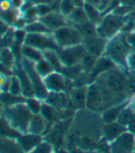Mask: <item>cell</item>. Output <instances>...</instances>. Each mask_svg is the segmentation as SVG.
Wrapping results in <instances>:
<instances>
[{"label": "cell", "mask_w": 135, "mask_h": 153, "mask_svg": "<svg viewBox=\"0 0 135 153\" xmlns=\"http://www.w3.org/2000/svg\"><path fill=\"white\" fill-rule=\"evenodd\" d=\"M10 126L19 133H27L30 121L33 116L26 103H18L9 106H5L2 115Z\"/></svg>", "instance_id": "1"}, {"label": "cell", "mask_w": 135, "mask_h": 153, "mask_svg": "<svg viewBox=\"0 0 135 153\" xmlns=\"http://www.w3.org/2000/svg\"><path fill=\"white\" fill-rule=\"evenodd\" d=\"M129 46L126 38L117 34L107 42L104 55L115 64L127 66V57L130 53Z\"/></svg>", "instance_id": "2"}, {"label": "cell", "mask_w": 135, "mask_h": 153, "mask_svg": "<svg viewBox=\"0 0 135 153\" xmlns=\"http://www.w3.org/2000/svg\"><path fill=\"white\" fill-rule=\"evenodd\" d=\"M124 23L123 16L110 12L104 16L101 21L98 24V35L106 39H110L119 33V31L124 27Z\"/></svg>", "instance_id": "3"}, {"label": "cell", "mask_w": 135, "mask_h": 153, "mask_svg": "<svg viewBox=\"0 0 135 153\" xmlns=\"http://www.w3.org/2000/svg\"><path fill=\"white\" fill-rule=\"evenodd\" d=\"M52 35L59 49L82 44L84 40L82 34L77 30V27L70 25L60 27L55 31H53Z\"/></svg>", "instance_id": "4"}, {"label": "cell", "mask_w": 135, "mask_h": 153, "mask_svg": "<svg viewBox=\"0 0 135 153\" xmlns=\"http://www.w3.org/2000/svg\"><path fill=\"white\" fill-rule=\"evenodd\" d=\"M20 63L25 70V72L27 73V74L29 75V78L31 82L33 91H34V96H36L40 100L44 101L46 99L49 92L45 87L43 78L36 71L35 62L21 57Z\"/></svg>", "instance_id": "5"}, {"label": "cell", "mask_w": 135, "mask_h": 153, "mask_svg": "<svg viewBox=\"0 0 135 153\" xmlns=\"http://www.w3.org/2000/svg\"><path fill=\"white\" fill-rule=\"evenodd\" d=\"M103 74L105 78L106 89L107 92L110 93L111 95H119L126 91L128 80L121 72L110 69V70L107 71Z\"/></svg>", "instance_id": "6"}, {"label": "cell", "mask_w": 135, "mask_h": 153, "mask_svg": "<svg viewBox=\"0 0 135 153\" xmlns=\"http://www.w3.org/2000/svg\"><path fill=\"white\" fill-rule=\"evenodd\" d=\"M58 54L63 65L64 67H71L81 63V61L87 54V50L82 43L75 46L59 49Z\"/></svg>", "instance_id": "7"}, {"label": "cell", "mask_w": 135, "mask_h": 153, "mask_svg": "<svg viewBox=\"0 0 135 153\" xmlns=\"http://www.w3.org/2000/svg\"><path fill=\"white\" fill-rule=\"evenodd\" d=\"M24 44L35 47L42 51L47 50H59L52 33H27Z\"/></svg>", "instance_id": "8"}, {"label": "cell", "mask_w": 135, "mask_h": 153, "mask_svg": "<svg viewBox=\"0 0 135 153\" xmlns=\"http://www.w3.org/2000/svg\"><path fill=\"white\" fill-rule=\"evenodd\" d=\"M135 147V134L126 130L117 138L110 142V150L112 152H131Z\"/></svg>", "instance_id": "9"}, {"label": "cell", "mask_w": 135, "mask_h": 153, "mask_svg": "<svg viewBox=\"0 0 135 153\" xmlns=\"http://www.w3.org/2000/svg\"><path fill=\"white\" fill-rule=\"evenodd\" d=\"M107 42V41L106 39L98 35L95 37L84 39L83 40V44L87 50V52L94 55V56H96L98 58L104 54Z\"/></svg>", "instance_id": "10"}, {"label": "cell", "mask_w": 135, "mask_h": 153, "mask_svg": "<svg viewBox=\"0 0 135 153\" xmlns=\"http://www.w3.org/2000/svg\"><path fill=\"white\" fill-rule=\"evenodd\" d=\"M39 20L42 21L51 32L55 31L62 27L69 25L66 18L59 11H51L47 15L39 18Z\"/></svg>", "instance_id": "11"}, {"label": "cell", "mask_w": 135, "mask_h": 153, "mask_svg": "<svg viewBox=\"0 0 135 153\" xmlns=\"http://www.w3.org/2000/svg\"><path fill=\"white\" fill-rule=\"evenodd\" d=\"M103 93L98 85L93 83L87 91V108L90 111H97L103 105Z\"/></svg>", "instance_id": "12"}, {"label": "cell", "mask_w": 135, "mask_h": 153, "mask_svg": "<svg viewBox=\"0 0 135 153\" xmlns=\"http://www.w3.org/2000/svg\"><path fill=\"white\" fill-rule=\"evenodd\" d=\"M43 82L48 92L60 93L65 89V78L60 72H52L43 78Z\"/></svg>", "instance_id": "13"}, {"label": "cell", "mask_w": 135, "mask_h": 153, "mask_svg": "<svg viewBox=\"0 0 135 153\" xmlns=\"http://www.w3.org/2000/svg\"><path fill=\"white\" fill-rule=\"evenodd\" d=\"M17 140L21 147L23 152H32L39 143L42 142L43 136L34 135L31 133H23L17 138Z\"/></svg>", "instance_id": "14"}, {"label": "cell", "mask_w": 135, "mask_h": 153, "mask_svg": "<svg viewBox=\"0 0 135 153\" xmlns=\"http://www.w3.org/2000/svg\"><path fill=\"white\" fill-rule=\"evenodd\" d=\"M13 70L15 71L14 74H16L18 75V77L19 78L21 87H22V94L26 97V98L27 97L34 96V91H33L31 82L29 78V75L27 74V73L23 69L21 63L19 62V65L16 64L15 67L13 68Z\"/></svg>", "instance_id": "15"}, {"label": "cell", "mask_w": 135, "mask_h": 153, "mask_svg": "<svg viewBox=\"0 0 135 153\" xmlns=\"http://www.w3.org/2000/svg\"><path fill=\"white\" fill-rule=\"evenodd\" d=\"M127 128L121 126L118 122H113L110 124H105L104 126V137L107 141L112 142L121 133L125 132Z\"/></svg>", "instance_id": "16"}, {"label": "cell", "mask_w": 135, "mask_h": 153, "mask_svg": "<svg viewBox=\"0 0 135 153\" xmlns=\"http://www.w3.org/2000/svg\"><path fill=\"white\" fill-rule=\"evenodd\" d=\"M46 123L47 121L40 116V114L33 115L28 128V133L43 136L46 130Z\"/></svg>", "instance_id": "17"}, {"label": "cell", "mask_w": 135, "mask_h": 153, "mask_svg": "<svg viewBox=\"0 0 135 153\" xmlns=\"http://www.w3.org/2000/svg\"><path fill=\"white\" fill-rule=\"evenodd\" d=\"M0 152H23L17 138L0 136Z\"/></svg>", "instance_id": "18"}, {"label": "cell", "mask_w": 135, "mask_h": 153, "mask_svg": "<svg viewBox=\"0 0 135 153\" xmlns=\"http://www.w3.org/2000/svg\"><path fill=\"white\" fill-rule=\"evenodd\" d=\"M87 91L86 88H75L70 93V99L77 108L87 107Z\"/></svg>", "instance_id": "19"}, {"label": "cell", "mask_w": 135, "mask_h": 153, "mask_svg": "<svg viewBox=\"0 0 135 153\" xmlns=\"http://www.w3.org/2000/svg\"><path fill=\"white\" fill-rule=\"evenodd\" d=\"M20 54H21V57L28 59L31 62H38L40 59L43 58V52L30 45H27V44H22L21 46V50H20Z\"/></svg>", "instance_id": "20"}, {"label": "cell", "mask_w": 135, "mask_h": 153, "mask_svg": "<svg viewBox=\"0 0 135 153\" xmlns=\"http://www.w3.org/2000/svg\"><path fill=\"white\" fill-rule=\"evenodd\" d=\"M126 105H128L126 103H122V104H119L116 105L109 109L105 110V112L102 114V121L104 124H110V123H113V122H117L118 117L119 115V113L121 112Z\"/></svg>", "instance_id": "21"}, {"label": "cell", "mask_w": 135, "mask_h": 153, "mask_svg": "<svg viewBox=\"0 0 135 153\" xmlns=\"http://www.w3.org/2000/svg\"><path fill=\"white\" fill-rule=\"evenodd\" d=\"M44 102L51 105L56 109L63 108L66 105V95L63 94V92H60V93L49 92Z\"/></svg>", "instance_id": "22"}, {"label": "cell", "mask_w": 135, "mask_h": 153, "mask_svg": "<svg viewBox=\"0 0 135 153\" xmlns=\"http://www.w3.org/2000/svg\"><path fill=\"white\" fill-rule=\"evenodd\" d=\"M43 57L50 62V64L54 69L55 72H60L62 73L63 70V65L60 60L58 51L55 50H47L43 51Z\"/></svg>", "instance_id": "23"}, {"label": "cell", "mask_w": 135, "mask_h": 153, "mask_svg": "<svg viewBox=\"0 0 135 153\" xmlns=\"http://www.w3.org/2000/svg\"><path fill=\"white\" fill-rule=\"evenodd\" d=\"M66 19L68 21V24H73L72 26H78L89 20L84 7H75V10L66 18Z\"/></svg>", "instance_id": "24"}, {"label": "cell", "mask_w": 135, "mask_h": 153, "mask_svg": "<svg viewBox=\"0 0 135 153\" xmlns=\"http://www.w3.org/2000/svg\"><path fill=\"white\" fill-rule=\"evenodd\" d=\"M26 101L24 95H16L9 92H1L0 93V102L4 106H9L18 103H23Z\"/></svg>", "instance_id": "25"}, {"label": "cell", "mask_w": 135, "mask_h": 153, "mask_svg": "<svg viewBox=\"0 0 135 153\" xmlns=\"http://www.w3.org/2000/svg\"><path fill=\"white\" fill-rule=\"evenodd\" d=\"M97 26H98V24L88 20L87 22H86L84 24L75 26V27H77V30L80 31L81 34H82L83 38L87 39V38H91V37L98 36Z\"/></svg>", "instance_id": "26"}, {"label": "cell", "mask_w": 135, "mask_h": 153, "mask_svg": "<svg viewBox=\"0 0 135 153\" xmlns=\"http://www.w3.org/2000/svg\"><path fill=\"white\" fill-rule=\"evenodd\" d=\"M20 134L21 133L15 130L10 126V124L3 116H0V136L18 138Z\"/></svg>", "instance_id": "27"}, {"label": "cell", "mask_w": 135, "mask_h": 153, "mask_svg": "<svg viewBox=\"0 0 135 153\" xmlns=\"http://www.w3.org/2000/svg\"><path fill=\"white\" fill-rule=\"evenodd\" d=\"M0 62L13 70V68L16 65L14 51L10 48H3L0 51Z\"/></svg>", "instance_id": "28"}, {"label": "cell", "mask_w": 135, "mask_h": 153, "mask_svg": "<svg viewBox=\"0 0 135 153\" xmlns=\"http://www.w3.org/2000/svg\"><path fill=\"white\" fill-rule=\"evenodd\" d=\"M84 9L87 13V16L89 21L98 24L101 21V19H103V17L101 15V10L95 6L86 2V4L84 6Z\"/></svg>", "instance_id": "29"}, {"label": "cell", "mask_w": 135, "mask_h": 153, "mask_svg": "<svg viewBox=\"0 0 135 153\" xmlns=\"http://www.w3.org/2000/svg\"><path fill=\"white\" fill-rule=\"evenodd\" d=\"M22 16V12L20 9L12 7L11 9L7 10V11H4V12H0V19H3L4 21H6L9 26H13V24L15 23V21L20 17Z\"/></svg>", "instance_id": "30"}, {"label": "cell", "mask_w": 135, "mask_h": 153, "mask_svg": "<svg viewBox=\"0 0 135 153\" xmlns=\"http://www.w3.org/2000/svg\"><path fill=\"white\" fill-rule=\"evenodd\" d=\"M24 30L27 33H52L48 27L39 19L36 21L28 23Z\"/></svg>", "instance_id": "31"}, {"label": "cell", "mask_w": 135, "mask_h": 153, "mask_svg": "<svg viewBox=\"0 0 135 153\" xmlns=\"http://www.w3.org/2000/svg\"><path fill=\"white\" fill-rule=\"evenodd\" d=\"M35 68H36V71L38 72V74L43 78L49 75L52 72H54V69L52 68V66L50 64V62L44 57L35 62Z\"/></svg>", "instance_id": "32"}, {"label": "cell", "mask_w": 135, "mask_h": 153, "mask_svg": "<svg viewBox=\"0 0 135 153\" xmlns=\"http://www.w3.org/2000/svg\"><path fill=\"white\" fill-rule=\"evenodd\" d=\"M134 113L135 112L129 105H126L122 110H121V112L119 113V115L118 117V119H117V122L119 124H120L121 126L128 128Z\"/></svg>", "instance_id": "33"}, {"label": "cell", "mask_w": 135, "mask_h": 153, "mask_svg": "<svg viewBox=\"0 0 135 153\" xmlns=\"http://www.w3.org/2000/svg\"><path fill=\"white\" fill-rule=\"evenodd\" d=\"M25 103L33 115H38L40 113L43 101L40 100L36 96H31V97H27Z\"/></svg>", "instance_id": "34"}, {"label": "cell", "mask_w": 135, "mask_h": 153, "mask_svg": "<svg viewBox=\"0 0 135 153\" xmlns=\"http://www.w3.org/2000/svg\"><path fill=\"white\" fill-rule=\"evenodd\" d=\"M8 92L16 94V95H23L22 94V87L19 81V78L16 74H13L10 76V82H9V89Z\"/></svg>", "instance_id": "35"}, {"label": "cell", "mask_w": 135, "mask_h": 153, "mask_svg": "<svg viewBox=\"0 0 135 153\" xmlns=\"http://www.w3.org/2000/svg\"><path fill=\"white\" fill-rule=\"evenodd\" d=\"M40 116H42L47 122L51 121L55 117L56 114V108H54L53 106H51V105L45 103L43 101V106H42V110H40Z\"/></svg>", "instance_id": "36"}, {"label": "cell", "mask_w": 135, "mask_h": 153, "mask_svg": "<svg viewBox=\"0 0 135 153\" xmlns=\"http://www.w3.org/2000/svg\"><path fill=\"white\" fill-rule=\"evenodd\" d=\"M75 6L74 5L72 0H60L59 12L65 18L68 17L75 10Z\"/></svg>", "instance_id": "37"}, {"label": "cell", "mask_w": 135, "mask_h": 153, "mask_svg": "<svg viewBox=\"0 0 135 153\" xmlns=\"http://www.w3.org/2000/svg\"><path fill=\"white\" fill-rule=\"evenodd\" d=\"M52 146L51 144H50L47 141H42L40 143H39L37 145V147L34 149V150L32 152H36V153H49V152H52Z\"/></svg>", "instance_id": "38"}, {"label": "cell", "mask_w": 135, "mask_h": 153, "mask_svg": "<svg viewBox=\"0 0 135 153\" xmlns=\"http://www.w3.org/2000/svg\"><path fill=\"white\" fill-rule=\"evenodd\" d=\"M27 36V32L25 31V30H14V40L15 43H17L18 45H22L24 44V41Z\"/></svg>", "instance_id": "39"}, {"label": "cell", "mask_w": 135, "mask_h": 153, "mask_svg": "<svg viewBox=\"0 0 135 153\" xmlns=\"http://www.w3.org/2000/svg\"><path fill=\"white\" fill-rule=\"evenodd\" d=\"M37 7V9H38V14H39V17H43L47 14L51 13L52 10L50 4H39V5H36Z\"/></svg>", "instance_id": "40"}, {"label": "cell", "mask_w": 135, "mask_h": 153, "mask_svg": "<svg viewBox=\"0 0 135 153\" xmlns=\"http://www.w3.org/2000/svg\"><path fill=\"white\" fill-rule=\"evenodd\" d=\"M27 20L25 19V18L23 16H20L16 21L15 23L13 24V27H14L15 30H24L25 29V27L27 26Z\"/></svg>", "instance_id": "41"}, {"label": "cell", "mask_w": 135, "mask_h": 153, "mask_svg": "<svg viewBox=\"0 0 135 153\" xmlns=\"http://www.w3.org/2000/svg\"><path fill=\"white\" fill-rule=\"evenodd\" d=\"M13 7L11 0H0V12H4Z\"/></svg>", "instance_id": "42"}, {"label": "cell", "mask_w": 135, "mask_h": 153, "mask_svg": "<svg viewBox=\"0 0 135 153\" xmlns=\"http://www.w3.org/2000/svg\"><path fill=\"white\" fill-rule=\"evenodd\" d=\"M11 26H9L6 21L0 19V36L3 38V36L10 30Z\"/></svg>", "instance_id": "43"}, {"label": "cell", "mask_w": 135, "mask_h": 153, "mask_svg": "<svg viewBox=\"0 0 135 153\" xmlns=\"http://www.w3.org/2000/svg\"><path fill=\"white\" fill-rule=\"evenodd\" d=\"M127 66L131 69L135 68V51L129 53L128 57H127Z\"/></svg>", "instance_id": "44"}, {"label": "cell", "mask_w": 135, "mask_h": 153, "mask_svg": "<svg viewBox=\"0 0 135 153\" xmlns=\"http://www.w3.org/2000/svg\"><path fill=\"white\" fill-rule=\"evenodd\" d=\"M11 2H12L13 7L18 8V9H21L23 5L26 2V0H11Z\"/></svg>", "instance_id": "45"}, {"label": "cell", "mask_w": 135, "mask_h": 153, "mask_svg": "<svg viewBox=\"0 0 135 153\" xmlns=\"http://www.w3.org/2000/svg\"><path fill=\"white\" fill-rule=\"evenodd\" d=\"M9 77H10V75H7V74H3V73H0V89L5 85V83L8 81Z\"/></svg>", "instance_id": "46"}, {"label": "cell", "mask_w": 135, "mask_h": 153, "mask_svg": "<svg viewBox=\"0 0 135 153\" xmlns=\"http://www.w3.org/2000/svg\"><path fill=\"white\" fill-rule=\"evenodd\" d=\"M127 129L129 131L132 132L133 134H135V113H134V115H133V117H132V118H131V122L129 124Z\"/></svg>", "instance_id": "47"}, {"label": "cell", "mask_w": 135, "mask_h": 153, "mask_svg": "<svg viewBox=\"0 0 135 153\" xmlns=\"http://www.w3.org/2000/svg\"><path fill=\"white\" fill-rule=\"evenodd\" d=\"M86 2L98 7L99 9H100L101 5H102V0H86Z\"/></svg>", "instance_id": "48"}, {"label": "cell", "mask_w": 135, "mask_h": 153, "mask_svg": "<svg viewBox=\"0 0 135 153\" xmlns=\"http://www.w3.org/2000/svg\"><path fill=\"white\" fill-rule=\"evenodd\" d=\"M72 1L75 7H84L86 4V0H72Z\"/></svg>", "instance_id": "49"}, {"label": "cell", "mask_w": 135, "mask_h": 153, "mask_svg": "<svg viewBox=\"0 0 135 153\" xmlns=\"http://www.w3.org/2000/svg\"><path fill=\"white\" fill-rule=\"evenodd\" d=\"M134 112H135V94H133V96H132V98H131V102H130V104L128 105Z\"/></svg>", "instance_id": "50"}, {"label": "cell", "mask_w": 135, "mask_h": 153, "mask_svg": "<svg viewBox=\"0 0 135 153\" xmlns=\"http://www.w3.org/2000/svg\"><path fill=\"white\" fill-rule=\"evenodd\" d=\"M4 108H5V106L3 105V104H2L1 102H0V116H2V115H3Z\"/></svg>", "instance_id": "51"}, {"label": "cell", "mask_w": 135, "mask_h": 153, "mask_svg": "<svg viewBox=\"0 0 135 153\" xmlns=\"http://www.w3.org/2000/svg\"><path fill=\"white\" fill-rule=\"evenodd\" d=\"M0 93H1V89H0Z\"/></svg>", "instance_id": "52"}, {"label": "cell", "mask_w": 135, "mask_h": 153, "mask_svg": "<svg viewBox=\"0 0 135 153\" xmlns=\"http://www.w3.org/2000/svg\"><path fill=\"white\" fill-rule=\"evenodd\" d=\"M134 151H135V147H134Z\"/></svg>", "instance_id": "53"}, {"label": "cell", "mask_w": 135, "mask_h": 153, "mask_svg": "<svg viewBox=\"0 0 135 153\" xmlns=\"http://www.w3.org/2000/svg\"><path fill=\"white\" fill-rule=\"evenodd\" d=\"M0 51H1V50H0Z\"/></svg>", "instance_id": "54"}]
</instances>
